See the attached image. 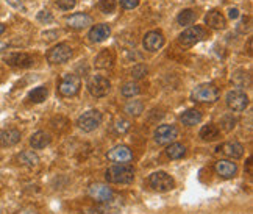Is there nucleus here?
Listing matches in <instances>:
<instances>
[{
    "mask_svg": "<svg viewBox=\"0 0 253 214\" xmlns=\"http://www.w3.org/2000/svg\"><path fill=\"white\" fill-rule=\"evenodd\" d=\"M105 180L114 184H128L134 180V168L130 164H116L106 169Z\"/></svg>",
    "mask_w": 253,
    "mask_h": 214,
    "instance_id": "f257e3e1",
    "label": "nucleus"
},
{
    "mask_svg": "<svg viewBox=\"0 0 253 214\" xmlns=\"http://www.w3.org/2000/svg\"><path fill=\"white\" fill-rule=\"evenodd\" d=\"M219 89L212 83H203L192 91V100L199 103H212L219 99Z\"/></svg>",
    "mask_w": 253,
    "mask_h": 214,
    "instance_id": "f03ea898",
    "label": "nucleus"
},
{
    "mask_svg": "<svg viewBox=\"0 0 253 214\" xmlns=\"http://www.w3.org/2000/svg\"><path fill=\"white\" fill-rule=\"evenodd\" d=\"M149 183H150V186L158 192H169L175 188V180L168 172H163V171L153 172L149 177Z\"/></svg>",
    "mask_w": 253,
    "mask_h": 214,
    "instance_id": "7ed1b4c3",
    "label": "nucleus"
},
{
    "mask_svg": "<svg viewBox=\"0 0 253 214\" xmlns=\"http://www.w3.org/2000/svg\"><path fill=\"white\" fill-rule=\"evenodd\" d=\"M208 36L207 30L200 25H196V27H189L186 28L181 35H180V44L184 45V47H192L196 45L197 43L203 41L205 38Z\"/></svg>",
    "mask_w": 253,
    "mask_h": 214,
    "instance_id": "20e7f679",
    "label": "nucleus"
},
{
    "mask_svg": "<svg viewBox=\"0 0 253 214\" xmlns=\"http://www.w3.org/2000/svg\"><path fill=\"white\" fill-rule=\"evenodd\" d=\"M82 87V80L79 75L75 74H67L63 77V80L60 82V86H58V91H60L61 95L64 97H74L80 92Z\"/></svg>",
    "mask_w": 253,
    "mask_h": 214,
    "instance_id": "39448f33",
    "label": "nucleus"
},
{
    "mask_svg": "<svg viewBox=\"0 0 253 214\" xmlns=\"http://www.w3.org/2000/svg\"><path fill=\"white\" fill-rule=\"evenodd\" d=\"M102 124V113H99L97 110H89L83 113L79 121H77V125L86 133H91L94 130L99 128V125Z\"/></svg>",
    "mask_w": 253,
    "mask_h": 214,
    "instance_id": "423d86ee",
    "label": "nucleus"
},
{
    "mask_svg": "<svg viewBox=\"0 0 253 214\" xmlns=\"http://www.w3.org/2000/svg\"><path fill=\"white\" fill-rule=\"evenodd\" d=\"M111 89V83L108 79H105L102 75H92L89 80H87V91L91 92L94 97H105L108 95Z\"/></svg>",
    "mask_w": 253,
    "mask_h": 214,
    "instance_id": "0eeeda50",
    "label": "nucleus"
},
{
    "mask_svg": "<svg viewBox=\"0 0 253 214\" xmlns=\"http://www.w3.org/2000/svg\"><path fill=\"white\" fill-rule=\"evenodd\" d=\"M153 138H155V142L160 145H169L178 138V128L175 127V125H169V124L160 125V127L155 130Z\"/></svg>",
    "mask_w": 253,
    "mask_h": 214,
    "instance_id": "6e6552de",
    "label": "nucleus"
},
{
    "mask_svg": "<svg viewBox=\"0 0 253 214\" xmlns=\"http://www.w3.org/2000/svg\"><path fill=\"white\" fill-rule=\"evenodd\" d=\"M72 56V48L69 44H58L53 48H50L47 53V61L50 64H63L69 61Z\"/></svg>",
    "mask_w": 253,
    "mask_h": 214,
    "instance_id": "1a4fd4ad",
    "label": "nucleus"
},
{
    "mask_svg": "<svg viewBox=\"0 0 253 214\" xmlns=\"http://www.w3.org/2000/svg\"><path fill=\"white\" fill-rule=\"evenodd\" d=\"M225 100H227V106L231 110V111H244L247 106H249V97L246 92H242V91H230L225 97Z\"/></svg>",
    "mask_w": 253,
    "mask_h": 214,
    "instance_id": "9d476101",
    "label": "nucleus"
},
{
    "mask_svg": "<svg viewBox=\"0 0 253 214\" xmlns=\"http://www.w3.org/2000/svg\"><path fill=\"white\" fill-rule=\"evenodd\" d=\"M89 196L97 203H110L114 197V191L106 186V184L95 183V184H91L89 186Z\"/></svg>",
    "mask_w": 253,
    "mask_h": 214,
    "instance_id": "9b49d317",
    "label": "nucleus"
},
{
    "mask_svg": "<svg viewBox=\"0 0 253 214\" xmlns=\"http://www.w3.org/2000/svg\"><path fill=\"white\" fill-rule=\"evenodd\" d=\"M106 158L116 164H128L133 160V152L126 145H116L108 152Z\"/></svg>",
    "mask_w": 253,
    "mask_h": 214,
    "instance_id": "f8f14e48",
    "label": "nucleus"
},
{
    "mask_svg": "<svg viewBox=\"0 0 253 214\" xmlns=\"http://www.w3.org/2000/svg\"><path fill=\"white\" fill-rule=\"evenodd\" d=\"M3 61L11 66V67H21V69H25V67H32L35 60L33 56H30L28 53H24V52H14V53H8Z\"/></svg>",
    "mask_w": 253,
    "mask_h": 214,
    "instance_id": "ddd939ff",
    "label": "nucleus"
},
{
    "mask_svg": "<svg viewBox=\"0 0 253 214\" xmlns=\"http://www.w3.org/2000/svg\"><path fill=\"white\" fill-rule=\"evenodd\" d=\"M217 152H220L222 155H225V157H228L231 160H238L244 155V145L238 141H230V142L219 145Z\"/></svg>",
    "mask_w": 253,
    "mask_h": 214,
    "instance_id": "4468645a",
    "label": "nucleus"
},
{
    "mask_svg": "<svg viewBox=\"0 0 253 214\" xmlns=\"http://www.w3.org/2000/svg\"><path fill=\"white\" fill-rule=\"evenodd\" d=\"M163 45H164V36H163L161 32L153 30V32H149L147 35L144 36V47H145V50L157 52V50H160Z\"/></svg>",
    "mask_w": 253,
    "mask_h": 214,
    "instance_id": "2eb2a0df",
    "label": "nucleus"
},
{
    "mask_svg": "<svg viewBox=\"0 0 253 214\" xmlns=\"http://www.w3.org/2000/svg\"><path fill=\"white\" fill-rule=\"evenodd\" d=\"M214 169H216L217 175L222 178H233V177H236V173H238L236 163H233L230 160H219L216 163V166H214Z\"/></svg>",
    "mask_w": 253,
    "mask_h": 214,
    "instance_id": "dca6fc26",
    "label": "nucleus"
},
{
    "mask_svg": "<svg viewBox=\"0 0 253 214\" xmlns=\"http://www.w3.org/2000/svg\"><path fill=\"white\" fill-rule=\"evenodd\" d=\"M66 24L69 28H72V30H83V28L92 24V19L86 13H75L66 19Z\"/></svg>",
    "mask_w": 253,
    "mask_h": 214,
    "instance_id": "f3484780",
    "label": "nucleus"
},
{
    "mask_svg": "<svg viewBox=\"0 0 253 214\" xmlns=\"http://www.w3.org/2000/svg\"><path fill=\"white\" fill-rule=\"evenodd\" d=\"M205 24L210 28H212V30H222V28H225L227 25V19L220 11H217V9H212V11H210L205 16Z\"/></svg>",
    "mask_w": 253,
    "mask_h": 214,
    "instance_id": "a211bd4d",
    "label": "nucleus"
},
{
    "mask_svg": "<svg viewBox=\"0 0 253 214\" xmlns=\"http://www.w3.org/2000/svg\"><path fill=\"white\" fill-rule=\"evenodd\" d=\"M21 141V131L16 128H6L0 131V147H13Z\"/></svg>",
    "mask_w": 253,
    "mask_h": 214,
    "instance_id": "6ab92c4d",
    "label": "nucleus"
},
{
    "mask_svg": "<svg viewBox=\"0 0 253 214\" xmlns=\"http://www.w3.org/2000/svg\"><path fill=\"white\" fill-rule=\"evenodd\" d=\"M111 35V28L108 24H99V25H94L91 30H89V35H87V38H89L91 43H102L105 41L106 38H108Z\"/></svg>",
    "mask_w": 253,
    "mask_h": 214,
    "instance_id": "aec40b11",
    "label": "nucleus"
},
{
    "mask_svg": "<svg viewBox=\"0 0 253 214\" xmlns=\"http://www.w3.org/2000/svg\"><path fill=\"white\" fill-rule=\"evenodd\" d=\"M94 64H95V67H99V69H111L113 64H114L113 52L108 50V48H105V50H102L99 55L95 56Z\"/></svg>",
    "mask_w": 253,
    "mask_h": 214,
    "instance_id": "412c9836",
    "label": "nucleus"
},
{
    "mask_svg": "<svg viewBox=\"0 0 253 214\" xmlns=\"http://www.w3.org/2000/svg\"><path fill=\"white\" fill-rule=\"evenodd\" d=\"M52 142V138H50V134L48 133H45V131H36L32 138H30V145L33 149H36V150H40V149H44V147H47L48 144Z\"/></svg>",
    "mask_w": 253,
    "mask_h": 214,
    "instance_id": "4be33fe9",
    "label": "nucleus"
},
{
    "mask_svg": "<svg viewBox=\"0 0 253 214\" xmlns=\"http://www.w3.org/2000/svg\"><path fill=\"white\" fill-rule=\"evenodd\" d=\"M180 121L186 127H194V125L202 122V113L199 110H188L180 116Z\"/></svg>",
    "mask_w": 253,
    "mask_h": 214,
    "instance_id": "5701e85b",
    "label": "nucleus"
},
{
    "mask_svg": "<svg viewBox=\"0 0 253 214\" xmlns=\"http://www.w3.org/2000/svg\"><path fill=\"white\" fill-rule=\"evenodd\" d=\"M17 161L19 164H22L25 168H36L38 163H40V158H38V155L32 150H24L19 153L17 157Z\"/></svg>",
    "mask_w": 253,
    "mask_h": 214,
    "instance_id": "b1692460",
    "label": "nucleus"
},
{
    "mask_svg": "<svg viewBox=\"0 0 253 214\" xmlns=\"http://www.w3.org/2000/svg\"><path fill=\"white\" fill-rule=\"evenodd\" d=\"M199 134L203 141H216L220 136V130L214 124H208V125H203Z\"/></svg>",
    "mask_w": 253,
    "mask_h": 214,
    "instance_id": "393cba45",
    "label": "nucleus"
},
{
    "mask_svg": "<svg viewBox=\"0 0 253 214\" xmlns=\"http://www.w3.org/2000/svg\"><path fill=\"white\" fill-rule=\"evenodd\" d=\"M166 155L170 160H180L186 155V147L180 142H172L169 144V147L166 149Z\"/></svg>",
    "mask_w": 253,
    "mask_h": 214,
    "instance_id": "a878e982",
    "label": "nucleus"
},
{
    "mask_svg": "<svg viewBox=\"0 0 253 214\" xmlns=\"http://www.w3.org/2000/svg\"><path fill=\"white\" fill-rule=\"evenodd\" d=\"M48 95V91L45 86H38L35 87L33 91H30V94H28V100L33 102V103H41L47 99Z\"/></svg>",
    "mask_w": 253,
    "mask_h": 214,
    "instance_id": "bb28decb",
    "label": "nucleus"
},
{
    "mask_svg": "<svg viewBox=\"0 0 253 214\" xmlns=\"http://www.w3.org/2000/svg\"><path fill=\"white\" fill-rule=\"evenodd\" d=\"M196 19H197L196 11H192V9H183V11L177 17V22L180 25H183V27H188V25H191L194 21H196Z\"/></svg>",
    "mask_w": 253,
    "mask_h": 214,
    "instance_id": "cd10ccee",
    "label": "nucleus"
},
{
    "mask_svg": "<svg viewBox=\"0 0 253 214\" xmlns=\"http://www.w3.org/2000/svg\"><path fill=\"white\" fill-rule=\"evenodd\" d=\"M144 111V103L141 100H130L128 103L125 105V113L130 116H139Z\"/></svg>",
    "mask_w": 253,
    "mask_h": 214,
    "instance_id": "c85d7f7f",
    "label": "nucleus"
},
{
    "mask_svg": "<svg viewBox=\"0 0 253 214\" xmlns=\"http://www.w3.org/2000/svg\"><path fill=\"white\" fill-rule=\"evenodd\" d=\"M141 92V86L138 85V83H133V82H130V83H125L124 86H122V95L124 97H134V95H138Z\"/></svg>",
    "mask_w": 253,
    "mask_h": 214,
    "instance_id": "c756f323",
    "label": "nucleus"
},
{
    "mask_svg": "<svg viewBox=\"0 0 253 214\" xmlns=\"http://www.w3.org/2000/svg\"><path fill=\"white\" fill-rule=\"evenodd\" d=\"M113 127H114L116 133H119V134H125L126 131L130 130L131 125H130V122L126 121V119H124V118H118V119L114 121V125H113Z\"/></svg>",
    "mask_w": 253,
    "mask_h": 214,
    "instance_id": "7c9ffc66",
    "label": "nucleus"
},
{
    "mask_svg": "<svg viewBox=\"0 0 253 214\" xmlns=\"http://www.w3.org/2000/svg\"><path fill=\"white\" fill-rule=\"evenodd\" d=\"M116 3H118V0H99V8L102 13L110 14L116 9Z\"/></svg>",
    "mask_w": 253,
    "mask_h": 214,
    "instance_id": "2f4dec72",
    "label": "nucleus"
},
{
    "mask_svg": "<svg viewBox=\"0 0 253 214\" xmlns=\"http://www.w3.org/2000/svg\"><path fill=\"white\" fill-rule=\"evenodd\" d=\"M147 67H145L144 64H138V66H134L133 67V71H131V75L134 77V79H144L145 75H147Z\"/></svg>",
    "mask_w": 253,
    "mask_h": 214,
    "instance_id": "473e14b6",
    "label": "nucleus"
},
{
    "mask_svg": "<svg viewBox=\"0 0 253 214\" xmlns=\"http://www.w3.org/2000/svg\"><path fill=\"white\" fill-rule=\"evenodd\" d=\"M235 124H236V119L233 118V116H223V118H222V127H223V130L230 131L231 128H235Z\"/></svg>",
    "mask_w": 253,
    "mask_h": 214,
    "instance_id": "72a5a7b5",
    "label": "nucleus"
},
{
    "mask_svg": "<svg viewBox=\"0 0 253 214\" xmlns=\"http://www.w3.org/2000/svg\"><path fill=\"white\" fill-rule=\"evenodd\" d=\"M77 3V0H56V5L58 8L64 9V11H69V9H72Z\"/></svg>",
    "mask_w": 253,
    "mask_h": 214,
    "instance_id": "f704fd0d",
    "label": "nucleus"
},
{
    "mask_svg": "<svg viewBox=\"0 0 253 214\" xmlns=\"http://www.w3.org/2000/svg\"><path fill=\"white\" fill-rule=\"evenodd\" d=\"M38 21H41V22H45V24H50L53 21V16L45 11V9H42V11L38 13Z\"/></svg>",
    "mask_w": 253,
    "mask_h": 214,
    "instance_id": "c9c22d12",
    "label": "nucleus"
},
{
    "mask_svg": "<svg viewBox=\"0 0 253 214\" xmlns=\"http://www.w3.org/2000/svg\"><path fill=\"white\" fill-rule=\"evenodd\" d=\"M139 5V0H121V6L125 9H133Z\"/></svg>",
    "mask_w": 253,
    "mask_h": 214,
    "instance_id": "e433bc0d",
    "label": "nucleus"
},
{
    "mask_svg": "<svg viewBox=\"0 0 253 214\" xmlns=\"http://www.w3.org/2000/svg\"><path fill=\"white\" fill-rule=\"evenodd\" d=\"M106 208L105 207H92V208H87L86 211H83L82 214H105Z\"/></svg>",
    "mask_w": 253,
    "mask_h": 214,
    "instance_id": "4c0bfd02",
    "label": "nucleus"
},
{
    "mask_svg": "<svg viewBox=\"0 0 253 214\" xmlns=\"http://www.w3.org/2000/svg\"><path fill=\"white\" fill-rule=\"evenodd\" d=\"M6 2H8V5H11V6H13V8H16V9H22V11L25 9L21 0H6Z\"/></svg>",
    "mask_w": 253,
    "mask_h": 214,
    "instance_id": "58836bf2",
    "label": "nucleus"
},
{
    "mask_svg": "<svg viewBox=\"0 0 253 214\" xmlns=\"http://www.w3.org/2000/svg\"><path fill=\"white\" fill-rule=\"evenodd\" d=\"M17 214H38V210L35 207H25V208H22L21 211H19Z\"/></svg>",
    "mask_w": 253,
    "mask_h": 214,
    "instance_id": "ea45409f",
    "label": "nucleus"
},
{
    "mask_svg": "<svg viewBox=\"0 0 253 214\" xmlns=\"http://www.w3.org/2000/svg\"><path fill=\"white\" fill-rule=\"evenodd\" d=\"M228 17H230V19H238V17H239V9H238V8H231V9H228Z\"/></svg>",
    "mask_w": 253,
    "mask_h": 214,
    "instance_id": "a19ab883",
    "label": "nucleus"
},
{
    "mask_svg": "<svg viewBox=\"0 0 253 214\" xmlns=\"http://www.w3.org/2000/svg\"><path fill=\"white\" fill-rule=\"evenodd\" d=\"M56 35H58L56 32H45V33H44V40H47V41H53V40H55L53 36H56Z\"/></svg>",
    "mask_w": 253,
    "mask_h": 214,
    "instance_id": "79ce46f5",
    "label": "nucleus"
},
{
    "mask_svg": "<svg viewBox=\"0 0 253 214\" xmlns=\"http://www.w3.org/2000/svg\"><path fill=\"white\" fill-rule=\"evenodd\" d=\"M247 173L252 175V157L247 158Z\"/></svg>",
    "mask_w": 253,
    "mask_h": 214,
    "instance_id": "37998d69",
    "label": "nucleus"
},
{
    "mask_svg": "<svg viewBox=\"0 0 253 214\" xmlns=\"http://www.w3.org/2000/svg\"><path fill=\"white\" fill-rule=\"evenodd\" d=\"M6 47H8V44H5V43H2V41H0V52H3Z\"/></svg>",
    "mask_w": 253,
    "mask_h": 214,
    "instance_id": "c03bdc74",
    "label": "nucleus"
},
{
    "mask_svg": "<svg viewBox=\"0 0 253 214\" xmlns=\"http://www.w3.org/2000/svg\"><path fill=\"white\" fill-rule=\"evenodd\" d=\"M247 47H249V53L252 55V40H249V45Z\"/></svg>",
    "mask_w": 253,
    "mask_h": 214,
    "instance_id": "a18cd8bd",
    "label": "nucleus"
},
{
    "mask_svg": "<svg viewBox=\"0 0 253 214\" xmlns=\"http://www.w3.org/2000/svg\"><path fill=\"white\" fill-rule=\"evenodd\" d=\"M5 32V25L3 24H0V35H2Z\"/></svg>",
    "mask_w": 253,
    "mask_h": 214,
    "instance_id": "49530a36",
    "label": "nucleus"
}]
</instances>
